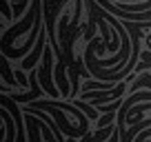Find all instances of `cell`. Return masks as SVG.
Segmentation results:
<instances>
[{
	"instance_id": "1",
	"label": "cell",
	"mask_w": 151,
	"mask_h": 142,
	"mask_svg": "<svg viewBox=\"0 0 151 142\" xmlns=\"http://www.w3.org/2000/svg\"><path fill=\"white\" fill-rule=\"evenodd\" d=\"M27 104L33 107V109H42V111H47V113H51L53 118H56V122L60 124L62 133H67V136H71V138H82L85 136V131H82L80 127H71V124L67 122V118H65V111L53 107L49 100H33V102H27Z\"/></svg>"
},
{
	"instance_id": "4",
	"label": "cell",
	"mask_w": 151,
	"mask_h": 142,
	"mask_svg": "<svg viewBox=\"0 0 151 142\" xmlns=\"http://www.w3.org/2000/svg\"><path fill=\"white\" fill-rule=\"evenodd\" d=\"M73 104H76V107H78V109H82V111H85V113L89 115V120H100V118H98V113H100V111L96 109V107H93V104H91V102L87 104V100L78 98V100H73Z\"/></svg>"
},
{
	"instance_id": "2",
	"label": "cell",
	"mask_w": 151,
	"mask_h": 142,
	"mask_svg": "<svg viewBox=\"0 0 151 142\" xmlns=\"http://www.w3.org/2000/svg\"><path fill=\"white\" fill-rule=\"evenodd\" d=\"M51 49H45V56H42V67L38 69V78H40V85H42V89L47 91V95L51 100H56L58 95H62V91H58V87L53 85V78H51Z\"/></svg>"
},
{
	"instance_id": "5",
	"label": "cell",
	"mask_w": 151,
	"mask_h": 142,
	"mask_svg": "<svg viewBox=\"0 0 151 142\" xmlns=\"http://www.w3.org/2000/svg\"><path fill=\"white\" fill-rule=\"evenodd\" d=\"M9 2H11V0H0V5H2V14H5V20H11V11H9Z\"/></svg>"
},
{
	"instance_id": "3",
	"label": "cell",
	"mask_w": 151,
	"mask_h": 142,
	"mask_svg": "<svg viewBox=\"0 0 151 142\" xmlns=\"http://www.w3.org/2000/svg\"><path fill=\"white\" fill-rule=\"evenodd\" d=\"M0 115H2V120H5V129H7V142H14V133L18 131L14 115H11V111L7 109V107H5L2 111H0Z\"/></svg>"
}]
</instances>
